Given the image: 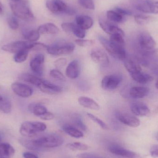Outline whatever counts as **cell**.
<instances>
[{"instance_id":"bcb514c9","label":"cell","mask_w":158,"mask_h":158,"mask_svg":"<svg viewBox=\"0 0 158 158\" xmlns=\"http://www.w3.org/2000/svg\"><path fill=\"white\" fill-rule=\"evenodd\" d=\"M48 45L41 43H32L31 50H47Z\"/></svg>"},{"instance_id":"484cf974","label":"cell","mask_w":158,"mask_h":158,"mask_svg":"<svg viewBox=\"0 0 158 158\" xmlns=\"http://www.w3.org/2000/svg\"><path fill=\"white\" fill-rule=\"evenodd\" d=\"M63 130L68 135L76 138H81L83 136V133L78 129L69 124H65L63 126Z\"/></svg>"},{"instance_id":"1f68e13d","label":"cell","mask_w":158,"mask_h":158,"mask_svg":"<svg viewBox=\"0 0 158 158\" xmlns=\"http://www.w3.org/2000/svg\"><path fill=\"white\" fill-rule=\"evenodd\" d=\"M22 78V80H24L25 81L30 83L38 87L40 85L44 80L30 74H25L23 75Z\"/></svg>"},{"instance_id":"ee69618b","label":"cell","mask_w":158,"mask_h":158,"mask_svg":"<svg viewBox=\"0 0 158 158\" xmlns=\"http://www.w3.org/2000/svg\"><path fill=\"white\" fill-rule=\"evenodd\" d=\"M67 63V60L66 58H60L55 61L54 65L57 69H61L66 65Z\"/></svg>"},{"instance_id":"ffe728a7","label":"cell","mask_w":158,"mask_h":158,"mask_svg":"<svg viewBox=\"0 0 158 158\" xmlns=\"http://www.w3.org/2000/svg\"><path fill=\"white\" fill-rule=\"evenodd\" d=\"M78 101L81 106L86 108L95 110H98L100 109L99 105L90 98L85 96L80 97Z\"/></svg>"},{"instance_id":"4dcf8cb0","label":"cell","mask_w":158,"mask_h":158,"mask_svg":"<svg viewBox=\"0 0 158 158\" xmlns=\"http://www.w3.org/2000/svg\"><path fill=\"white\" fill-rule=\"evenodd\" d=\"M23 34L26 40H27L30 42L32 43L38 40L40 36L38 31L35 30L24 31Z\"/></svg>"},{"instance_id":"74e56055","label":"cell","mask_w":158,"mask_h":158,"mask_svg":"<svg viewBox=\"0 0 158 158\" xmlns=\"http://www.w3.org/2000/svg\"><path fill=\"white\" fill-rule=\"evenodd\" d=\"M152 18L143 15H136L135 16V20L138 25H144L151 21Z\"/></svg>"},{"instance_id":"5b68a950","label":"cell","mask_w":158,"mask_h":158,"mask_svg":"<svg viewBox=\"0 0 158 158\" xmlns=\"http://www.w3.org/2000/svg\"><path fill=\"white\" fill-rule=\"evenodd\" d=\"M134 8L145 14H158V1L151 0H131Z\"/></svg>"},{"instance_id":"8fae6325","label":"cell","mask_w":158,"mask_h":158,"mask_svg":"<svg viewBox=\"0 0 158 158\" xmlns=\"http://www.w3.org/2000/svg\"><path fill=\"white\" fill-rule=\"evenodd\" d=\"M138 44L145 51L154 49L156 44L152 36L147 32H142L138 36Z\"/></svg>"},{"instance_id":"f35d334b","label":"cell","mask_w":158,"mask_h":158,"mask_svg":"<svg viewBox=\"0 0 158 158\" xmlns=\"http://www.w3.org/2000/svg\"><path fill=\"white\" fill-rule=\"evenodd\" d=\"M123 37H124V36L121 35V34H113V35H110V41L111 42L113 43L124 46L125 41H124Z\"/></svg>"},{"instance_id":"cb8c5ba5","label":"cell","mask_w":158,"mask_h":158,"mask_svg":"<svg viewBox=\"0 0 158 158\" xmlns=\"http://www.w3.org/2000/svg\"><path fill=\"white\" fill-rule=\"evenodd\" d=\"M15 154V149L10 144H0V158H11Z\"/></svg>"},{"instance_id":"44dd1931","label":"cell","mask_w":158,"mask_h":158,"mask_svg":"<svg viewBox=\"0 0 158 158\" xmlns=\"http://www.w3.org/2000/svg\"><path fill=\"white\" fill-rule=\"evenodd\" d=\"M37 31L40 35L56 34L60 31L58 27L53 23H45L41 25L39 27Z\"/></svg>"},{"instance_id":"7402d4cb","label":"cell","mask_w":158,"mask_h":158,"mask_svg":"<svg viewBox=\"0 0 158 158\" xmlns=\"http://www.w3.org/2000/svg\"><path fill=\"white\" fill-rule=\"evenodd\" d=\"M65 73L67 77L69 79H75L78 77L79 66L77 60H73L69 64Z\"/></svg>"},{"instance_id":"f1b7e54d","label":"cell","mask_w":158,"mask_h":158,"mask_svg":"<svg viewBox=\"0 0 158 158\" xmlns=\"http://www.w3.org/2000/svg\"><path fill=\"white\" fill-rule=\"evenodd\" d=\"M71 119L74 125L78 127L84 131H86L87 127L84 123L81 116L80 114L77 113H73L71 115Z\"/></svg>"},{"instance_id":"9a60e30c","label":"cell","mask_w":158,"mask_h":158,"mask_svg":"<svg viewBox=\"0 0 158 158\" xmlns=\"http://www.w3.org/2000/svg\"><path fill=\"white\" fill-rule=\"evenodd\" d=\"M117 118L123 124L133 128L138 127L141 123L139 119L136 117L125 113L118 114Z\"/></svg>"},{"instance_id":"680465c9","label":"cell","mask_w":158,"mask_h":158,"mask_svg":"<svg viewBox=\"0 0 158 158\" xmlns=\"http://www.w3.org/2000/svg\"><path fill=\"white\" fill-rule=\"evenodd\" d=\"M1 140H2V135H1V133H0V142H1Z\"/></svg>"},{"instance_id":"f907efd6","label":"cell","mask_w":158,"mask_h":158,"mask_svg":"<svg viewBox=\"0 0 158 158\" xmlns=\"http://www.w3.org/2000/svg\"><path fill=\"white\" fill-rule=\"evenodd\" d=\"M40 118L43 120H51L54 118V115L52 112L47 111L46 113L40 116Z\"/></svg>"},{"instance_id":"d6a6232c","label":"cell","mask_w":158,"mask_h":158,"mask_svg":"<svg viewBox=\"0 0 158 158\" xmlns=\"http://www.w3.org/2000/svg\"><path fill=\"white\" fill-rule=\"evenodd\" d=\"M29 51V50L26 49L15 54L14 56L15 62L17 63H22L25 62L27 58Z\"/></svg>"},{"instance_id":"f6af8a7d","label":"cell","mask_w":158,"mask_h":158,"mask_svg":"<svg viewBox=\"0 0 158 158\" xmlns=\"http://www.w3.org/2000/svg\"><path fill=\"white\" fill-rule=\"evenodd\" d=\"M77 158H102L99 155L93 153H84L77 155Z\"/></svg>"},{"instance_id":"c3c4849f","label":"cell","mask_w":158,"mask_h":158,"mask_svg":"<svg viewBox=\"0 0 158 158\" xmlns=\"http://www.w3.org/2000/svg\"><path fill=\"white\" fill-rule=\"evenodd\" d=\"M114 10L123 16L125 15H132L131 12L130 10H126L120 7H116Z\"/></svg>"},{"instance_id":"e575fe53","label":"cell","mask_w":158,"mask_h":158,"mask_svg":"<svg viewBox=\"0 0 158 158\" xmlns=\"http://www.w3.org/2000/svg\"><path fill=\"white\" fill-rule=\"evenodd\" d=\"M71 33L81 39H83L85 36V30L73 23L71 28Z\"/></svg>"},{"instance_id":"681fc988","label":"cell","mask_w":158,"mask_h":158,"mask_svg":"<svg viewBox=\"0 0 158 158\" xmlns=\"http://www.w3.org/2000/svg\"><path fill=\"white\" fill-rule=\"evenodd\" d=\"M150 154L152 157L158 158V144H155L151 147Z\"/></svg>"},{"instance_id":"ab89813d","label":"cell","mask_w":158,"mask_h":158,"mask_svg":"<svg viewBox=\"0 0 158 158\" xmlns=\"http://www.w3.org/2000/svg\"><path fill=\"white\" fill-rule=\"evenodd\" d=\"M79 4L85 9L94 10L95 9L94 0H78Z\"/></svg>"},{"instance_id":"11a10c76","label":"cell","mask_w":158,"mask_h":158,"mask_svg":"<svg viewBox=\"0 0 158 158\" xmlns=\"http://www.w3.org/2000/svg\"><path fill=\"white\" fill-rule=\"evenodd\" d=\"M22 1V0H11V1L12 2H20V1Z\"/></svg>"},{"instance_id":"60d3db41","label":"cell","mask_w":158,"mask_h":158,"mask_svg":"<svg viewBox=\"0 0 158 158\" xmlns=\"http://www.w3.org/2000/svg\"><path fill=\"white\" fill-rule=\"evenodd\" d=\"M7 23L9 27L13 30L17 29L19 27L18 20L16 18L13 16H10L7 19Z\"/></svg>"},{"instance_id":"7c38bea8","label":"cell","mask_w":158,"mask_h":158,"mask_svg":"<svg viewBox=\"0 0 158 158\" xmlns=\"http://www.w3.org/2000/svg\"><path fill=\"white\" fill-rule=\"evenodd\" d=\"M13 92L19 96L28 98L32 95L33 89L27 85L19 82H15L11 85Z\"/></svg>"},{"instance_id":"30bf717a","label":"cell","mask_w":158,"mask_h":158,"mask_svg":"<svg viewBox=\"0 0 158 158\" xmlns=\"http://www.w3.org/2000/svg\"><path fill=\"white\" fill-rule=\"evenodd\" d=\"M122 81V77L120 75H108L102 79L101 86L104 90H114L118 86Z\"/></svg>"},{"instance_id":"6da1fadb","label":"cell","mask_w":158,"mask_h":158,"mask_svg":"<svg viewBox=\"0 0 158 158\" xmlns=\"http://www.w3.org/2000/svg\"><path fill=\"white\" fill-rule=\"evenodd\" d=\"M21 145L31 150H40L44 148H54L63 144L64 139L61 135L51 134L35 139L20 138L19 140Z\"/></svg>"},{"instance_id":"836d02e7","label":"cell","mask_w":158,"mask_h":158,"mask_svg":"<svg viewBox=\"0 0 158 158\" xmlns=\"http://www.w3.org/2000/svg\"><path fill=\"white\" fill-rule=\"evenodd\" d=\"M0 110L2 112L6 114L10 113L12 110L11 102L7 98H3L0 101Z\"/></svg>"},{"instance_id":"603a6c76","label":"cell","mask_w":158,"mask_h":158,"mask_svg":"<svg viewBox=\"0 0 158 158\" xmlns=\"http://www.w3.org/2000/svg\"><path fill=\"white\" fill-rule=\"evenodd\" d=\"M149 93V88L143 86H134L130 91V94L134 98H142L147 96Z\"/></svg>"},{"instance_id":"7a4b0ae2","label":"cell","mask_w":158,"mask_h":158,"mask_svg":"<svg viewBox=\"0 0 158 158\" xmlns=\"http://www.w3.org/2000/svg\"><path fill=\"white\" fill-rule=\"evenodd\" d=\"M9 5L13 14L16 17L25 20H30L34 18L33 13L26 0L18 2L11 1Z\"/></svg>"},{"instance_id":"816d5d0a","label":"cell","mask_w":158,"mask_h":158,"mask_svg":"<svg viewBox=\"0 0 158 158\" xmlns=\"http://www.w3.org/2000/svg\"><path fill=\"white\" fill-rule=\"evenodd\" d=\"M23 156L24 158H39L35 154L29 152H24L23 154Z\"/></svg>"},{"instance_id":"277c9868","label":"cell","mask_w":158,"mask_h":158,"mask_svg":"<svg viewBox=\"0 0 158 158\" xmlns=\"http://www.w3.org/2000/svg\"><path fill=\"white\" fill-rule=\"evenodd\" d=\"M98 39L100 43L111 56L121 60L126 58V53L124 46L113 43L102 36L99 37Z\"/></svg>"},{"instance_id":"4fadbf2b","label":"cell","mask_w":158,"mask_h":158,"mask_svg":"<svg viewBox=\"0 0 158 158\" xmlns=\"http://www.w3.org/2000/svg\"><path fill=\"white\" fill-rule=\"evenodd\" d=\"M44 59V55L40 54L34 56L30 63L31 70L38 76H41L42 75Z\"/></svg>"},{"instance_id":"3957f363","label":"cell","mask_w":158,"mask_h":158,"mask_svg":"<svg viewBox=\"0 0 158 158\" xmlns=\"http://www.w3.org/2000/svg\"><path fill=\"white\" fill-rule=\"evenodd\" d=\"M47 126L40 122H25L21 124L19 132L23 136L32 137L46 130Z\"/></svg>"},{"instance_id":"b9f144b4","label":"cell","mask_w":158,"mask_h":158,"mask_svg":"<svg viewBox=\"0 0 158 158\" xmlns=\"http://www.w3.org/2000/svg\"><path fill=\"white\" fill-rule=\"evenodd\" d=\"M75 42L77 45L82 47H90L94 45V41L92 40H85L83 39H78L75 40Z\"/></svg>"},{"instance_id":"d590c367","label":"cell","mask_w":158,"mask_h":158,"mask_svg":"<svg viewBox=\"0 0 158 158\" xmlns=\"http://www.w3.org/2000/svg\"><path fill=\"white\" fill-rule=\"evenodd\" d=\"M67 146L69 148L73 151H75V150L85 151V150H87L89 148V147L87 145L82 143H79V142H75V143L68 144Z\"/></svg>"},{"instance_id":"d6986e66","label":"cell","mask_w":158,"mask_h":158,"mask_svg":"<svg viewBox=\"0 0 158 158\" xmlns=\"http://www.w3.org/2000/svg\"><path fill=\"white\" fill-rule=\"evenodd\" d=\"M76 24L85 30L91 28L94 24L92 18L85 15H79L76 17Z\"/></svg>"},{"instance_id":"9c48e42d","label":"cell","mask_w":158,"mask_h":158,"mask_svg":"<svg viewBox=\"0 0 158 158\" xmlns=\"http://www.w3.org/2000/svg\"><path fill=\"white\" fill-rule=\"evenodd\" d=\"M91 57L93 61L103 67H107L109 64V58L105 51L101 48H96L91 51Z\"/></svg>"},{"instance_id":"52a82bcc","label":"cell","mask_w":158,"mask_h":158,"mask_svg":"<svg viewBox=\"0 0 158 158\" xmlns=\"http://www.w3.org/2000/svg\"><path fill=\"white\" fill-rule=\"evenodd\" d=\"M75 48V45L71 43L61 42L48 46L46 50L52 55L61 56L71 53Z\"/></svg>"},{"instance_id":"e0dca14e","label":"cell","mask_w":158,"mask_h":158,"mask_svg":"<svg viewBox=\"0 0 158 158\" xmlns=\"http://www.w3.org/2000/svg\"><path fill=\"white\" fill-rule=\"evenodd\" d=\"M38 87L42 92L49 94H56L63 91L62 87L45 80H43L40 85Z\"/></svg>"},{"instance_id":"8992f818","label":"cell","mask_w":158,"mask_h":158,"mask_svg":"<svg viewBox=\"0 0 158 158\" xmlns=\"http://www.w3.org/2000/svg\"><path fill=\"white\" fill-rule=\"evenodd\" d=\"M47 8L54 14L75 15L76 11L69 6L63 0H47L46 2Z\"/></svg>"},{"instance_id":"f546056e","label":"cell","mask_w":158,"mask_h":158,"mask_svg":"<svg viewBox=\"0 0 158 158\" xmlns=\"http://www.w3.org/2000/svg\"><path fill=\"white\" fill-rule=\"evenodd\" d=\"M106 15L109 20L111 22L120 23L124 20V16L120 15L115 10H109L107 12Z\"/></svg>"},{"instance_id":"9f6ffc18","label":"cell","mask_w":158,"mask_h":158,"mask_svg":"<svg viewBox=\"0 0 158 158\" xmlns=\"http://www.w3.org/2000/svg\"><path fill=\"white\" fill-rule=\"evenodd\" d=\"M156 88L158 89V80L156 82Z\"/></svg>"},{"instance_id":"ac0fdd59","label":"cell","mask_w":158,"mask_h":158,"mask_svg":"<svg viewBox=\"0 0 158 158\" xmlns=\"http://www.w3.org/2000/svg\"><path fill=\"white\" fill-rule=\"evenodd\" d=\"M131 110L135 116L144 117L148 116L150 113V110L147 106L143 103H135L131 106Z\"/></svg>"},{"instance_id":"5bb4252c","label":"cell","mask_w":158,"mask_h":158,"mask_svg":"<svg viewBox=\"0 0 158 158\" xmlns=\"http://www.w3.org/2000/svg\"><path fill=\"white\" fill-rule=\"evenodd\" d=\"M109 151L114 155L120 156L126 158H138L139 155L136 153L125 149L123 148L118 145H112L109 147Z\"/></svg>"},{"instance_id":"4316f807","label":"cell","mask_w":158,"mask_h":158,"mask_svg":"<svg viewBox=\"0 0 158 158\" xmlns=\"http://www.w3.org/2000/svg\"><path fill=\"white\" fill-rule=\"evenodd\" d=\"M29 110L35 116L39 117L48 111L47 108L43 105L40 104H35V103H32L29 105Z\"/></svg>"},{"instance_id":"7bdbcfd3","label":"cell","mask_w":158,"mask_h":158,"mask_svg":"<svg viewBox=\"0 0 158 158\" xmlns=\"http://www.w3.org/2000/svg\"><path fill=\"white\" fill-rule=\"evenodd\" d=\"M50 76L53 78L60 81H65L64 75L58 69H52L50 71Z\"/></svg>"},{"instance_id":"83f0119b","label":"cell","mask_w":158,"mask_h":158,"mask_svg":"<svg viewBox=\"0 0 158 158\" xmlns=\"http://www.w3.org/2000/svg\"><path fill=\"white\" fill-rule=\"evenodd\" d=\"M124 65L131 76L142 71L141 66L131 60H126L124 62Z\"/></svg>"},{"instance_id":"8d00e7d4","label":"cell","mask_w":158,"mask_h":158,"mask_svg":"<svg viewBox=\"0 0 158 158\" xmlns=\"http://www.w3.org/2000/svg\"><path fill=\"white\" fill-rule=\"evenodd\" d=\"M87 116L91 120L98 124L102 129H104V130H108L109 127L107 125L96 116H94L91 113H87Z\"/></svg>"},{"instance_id":"2e32d148","label":"cell","mask_w":158,"mask_h":158,"mask_svg":"<svg viewBox=\"0 0 158 158\" xmlns=\"http://www.w3.org/2000/svg\"><path fill=\"white\" fill-rule=\"evenodd\" d=\"M99 24L102 30L109 35L119 34L124 36V33L122 30L106 20L103 19H99Z\"/></svg>"},{"instance_id":"db71d44e","label":"cell","mask_w":158,"mask_h":158,"mask_svg":"<svg viewBox=\"0 0 158 158\" xmlns=\"http://www.w3.org/2000/svg\"><path fill=\"white\" fill-rule=\"evenodd\" d=\"M154 137L158 142V132H156L154 135Z\"/></svg>"},{"instance_id":"7dc6e473","label":"cell","mask_w":158,"mask_h":158,"mask_svg":"<svg viewBox=\"0 0 158 158\" xmlns=\"http://www.w3.org/2000/svg\"><path fill=\"white\" fill-rule=\"evenodd\" d=\"M73 23L70 22H64L61 25L62 29L67 34H71V28Z\"/></svg>"},{"instance_id":"d4e9b609","label":"cell","mask_w":158,"mask_h":158,"mask_svg":"<svg viewBox=\"0 0 158 158\" xmlns=\"http://www.w3.org/2000/svg\"><path fill=\"white\" fill-rule=\"evenodd\" d=\"M131 77L135 81L143 84L150 82L153 80V78L150 75L147 73H143L142 71L133 74Z\"/></svg>"},{"instance_id":"f5cc1de1","label":"cell","mask_w":158,"mask_h":158,"mask_svg":"<svg viewBox=\"0 0 158 158\" xmlns=\"http://www.w3.org/2000/svg\"><path fill=\"white\" fill-rule=\"evenodd\" d=\"M4 8L2 4L0 2V15H2L4 14Z\"/></svg>"},{"instance_id":"6f0895ef","label":"cell","mask_w":158,"mask_h":158,"mask_svg":"<svg viewBox=\"0 0 158 158\" xmlns=\"http://www.w3.org/2000/svg\"><path fill=\"white\" fill-rule=\"evenodd\" d=\"M3 99V98L2 97V96H1V95H0V101H1V100H2V99Z\"/></svg>"},{"instance_id":"ba28073f","label":"cell","mask_w":158,"mask_h":158,"mask_svg":"<svg viewBox=\"0 0 158 158\" xmlns=\"http://www.w3.org/2000/svg\"><path fill=\"white\" fill-rule=\"evenodd\" d=\"M32 42L24 41H17L10 43L4 45L2 47L3 51L11 53L16 54L22 50H31Z\"/></svg>"}]
</instances>
